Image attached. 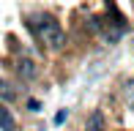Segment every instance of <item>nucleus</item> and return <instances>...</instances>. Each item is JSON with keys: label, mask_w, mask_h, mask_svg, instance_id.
<instances>
[{"label": "nucleus", "mask_w": 134, "mask_h": 131, "mask_svg": "<svg viewBox=\"0 0 134 131\" xmlns=\"http://www.w3.org/2000/svg\"><path fill=\"white\" fill-rule=\"evenodd\" d=\"M0 98H3V101H11V98H14L11 85H8V82H3V79H0Z\"/></svg>", "instance_id": "5"}, {"label": "nucleus", "mask_w": 134, "mask_h": 131, "mask_svg": "<svg viewBox=\"0 0 134 131\" xmlns=\"http://www.w3.org/2000/svg\"><path fill=\"white\" fill-rule=\"evenodd\" d=\"M16 68H19V74L25 76V79H33V76L38 74V68H36V63L30 60V57H22V60H19V66H16Z\"/></svg>", "instance_id": "3"}, {"label": "nucleus", "mask_w": 134, "mask_h": 131, "mask_svg": "<svg viewBox=\"0 0 134 131\" xmlns=\"http://www.w3.org/2000/svg\"><path fill=\"white\" fill-rule=\"evenodd\" d=\"M38 106H41V104H38V101H36V98H30V101H27V109H33V112H38Z\"/></svg>", "instance_id": "6"}, {"label": "nucleus", "mask_w": 134, "mask_h": 131, "mask_svg": "<svg viewBox=\"0 0 134 131\" xmlns=\"http://www.w3.org/2000/svg\"><path fill=\"white\" fill-rule=\"evenodd\" d=\"M36 33H38V38L44 41L49 49H60V46H63V41H66L63 27H60L52 16H44V19L38 22V27H36Z\"/></svg>", "instance_id": "1"}, {"label": "nucleus", "mask_w": 134, "mask_h": 131, "mask_svg": "<svg viewBox=\"0 0 134 131\" xmlns=\"http://www.w3.org/2000/svg\"><path fill=\"white\" fill-rule=\"evenodd\" d=\"M16 128V120L11 115V109L5 104H0V131H14Z\"/></svg>", "instance_id": "2"}, {"label": "nucleus", "mask_w": 134, "mask_h": 131, "mask_svg": "<svg viewBox=\"0 0 134 131\" xmlns=\"http://www.w3.org/2000/svg\"><path fill=\"white\" fill-rule=\"evenodd\" d=\"M85 131H104V112L96 109L93 115L88 117V126H85Z\"/></svg>", "instance_id": "4"}]
</instances>
